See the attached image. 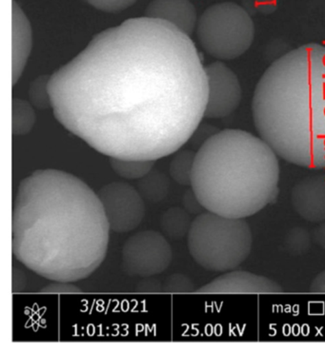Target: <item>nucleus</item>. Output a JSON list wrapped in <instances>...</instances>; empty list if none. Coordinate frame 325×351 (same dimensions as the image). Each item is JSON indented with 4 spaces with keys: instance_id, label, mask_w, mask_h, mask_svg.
Here are the masks:
<instances>
[{
    "instance_id": "1",
    "label": "nucleus",
    "mask_w": 325,
    "mask_h": 351,
    "mask_svg": "<svg viewBox=\"0 0 325 351\" xmlns=\"http://www.w3.org/2000/svg\"><path fill=\"white\" fill-rule=\"evenodd\" d=\"M54 115L110 158L157 161L205 117L208 81L190 36L149 16L98 34L49 78Z\"/></svg>"
},
{
    "instance_id": "2",
    "label": "nucleus",
    "mask_w": 325,
    "mask_h": 351,
    "mask_svg": "<svg viewBox=\"0 0 325 351\" xmlns=\"http://www.w3.org/2000/svg\"><path fill=\"white\" fill-rule=\"evenodd\" d=\"M109 223L98 193L73 174L38 169L17 188L12 212V252L52 282L93 274L107 254Z\"/></svg>"
},
{
    "instance_id": "3",
    "label": "nucleus",
    "mask_w": 325,
    "mask_h": 351,
    "mask_svg": "<svg viewBox=\"0 0 325 351\" xmlns=\"http://www.w3.org/2000/svg\"><path fill=\"white\" fill-rule=\"evenodd\" d=\"M252 115L283 160L325 169V45L304 44L271 64L256 86Z\"/></svg>"
},
{
    "instance_id": "4",
    "label": "nucleus",
    "mask_w": 325,
    "mask_h": 351,
    "mask_svg": "<svg viewBox=\"0 0 325 351\" xmlns=\"http://www.w3.org/2000/svg\"><path fill=\"white\" fill-rule=\"evenodd\" d=\"M278 157L262 137L249 132H216L196 153L192 190L207 212L250 217L279 195Z\"/></svg>"
},
{
    "instance_id": "5",
    "label": "nucleus",
    "mask_w": 325,
    "mask_h": 351,
    "mask_svg": "<svg viewBox=\"0 0 325 351\" xmlns=\"http://www.w3.org/2000/svg\"><path fill=\"white\" fill-rule=\"evenodd\" d=\"M189 252L207 271L227 272L240 267L252 249V232L245 218L206 212L197 215L187 235Z\"/></svg>"
},
{
    "instance_id": "6",
    "label": "nucleus",
    "mask_w": 325,
    "mask_h": 351,
    "mask_svg": "<svg viewBox=\"0 0 325 351\" xmlns=\"http://www.w3.org/2000/svg\"><path fill=\"white\" fill-rule=\"evenodd\" d=\"M197 38L212 58L233 60L245 55L255 39V24L245 9L226 1L208 7L199 17Z\"/></svg>"
},
{
    "instance_id": "7",
    "label": "nucleus",
    "mask_w": 325,
    "mask_h": 351,
    "mask_svg": "<svg viewBox=\"0 0 325 351\" xmlns=\"http://www.w3.org/2000/svg\"><path fill=\"white\" fill-rule=\"evenodd\" d=\"M171 245L166 237L154 230L135 233L122 249V269L133 277H151L166 271L171 264Z\"/></svg>"
},
{
    "instance_id": "8",
    "label": "nucleus",
    "mask_w": 325,
    "mask_h": 351,
    "mask_svg": "<svg viewBox=\"0 0 325 351\" xmlns=\"http://www.w3.org/2000/svg\"><path fill=\"white\" fill-rule=\"evenodd\" d=\"M110 230L117 233L132 232L144 217V200L139 191L126 182L103 186L98 193Z\"/></svg>"
},
{
    "instance_id": "9",
    "label": "nucleus",
    "mask_w": 325,
    "mask_h": 351,
    "mask_svg": "<svg viewBox=\"0 0 325 351\" xmlns=\"http://www.w3.org/2000/svg\"><path fill=\"white\" fill-rule=\"evenodd\" d=\"M205 72L208 81L205 117L221 119L230 117L243 99V89L238 77L221 61L207 65Z\"/></svg>"
},
{
    "instance_id": "10",
    "label": "nucleus",
    "mask_w": 325,
    "mask_h": 351,
    "mask_svg": "<svg viewBox=\"0 0 325 351\" xmlns=\"http://www.w3.org/2000/svg\"><path fill=\"white\" fill-rule=\"evenodd\" d=\"M196 292L206 294H277L282 293V289L267 277L234 269L224 272Z\"/></svg>"
},
{
    "instance_id": "11",
    "label": "nucleus",
    "mask_w": 325,
    "mask_h": 351,
    "mask_svg": "<svg viewBox=\"0 0 325 351\" xmlns=\"http://www.w3.org/2000/svg\"><path fill=\"white\" fill-rule=\"evenodd\" d=\"M293 208L311 223L325 222V174L306 176L295 184L291 193Z\"/></svg>"
},
{
    "instance_id": "12",
    "label": "nucleus",
    "mask_w": 325,
    "mask_h": 351,
    "mask_svg": "<svg viewBox=\"0 0 325 351\" xmlns=\"http://www.w3.org/2000/svg\"><path fill=\"white\" fill-rule=\"evenodd\" d=\"M146 16L166 22L188 36L196 30L199 21L190 0H152L148 5Z\"/></svg>"
},
{
    "instance_id": "13",
    "label": "nucleus",
    "mask_w": 325,
    "mask_h": 351,
    "mask_svg": "<svg viewBox=\"0 0 325 351\" xmlns=\"http://www.w3.org/2000/svg\"><path fill=\"white\" fill-rule=\"evenodd\" d=\"M33 33L28 17L19 5L13 1L12 6V75L16 84L31 55Z\"/></svg>"
},
{
    "instance_id": "14",
    "label": "nucleus",
    "mask_w": 325,
    "mask_h": 351,
    "mask_svg": "<svg viewBox=\"0 0 325 351\" xmlns=\"http://www.w3.org/2000/svg\"><path fill=\"white\" fill-rule=\"evenodd\" d=\"M193 220L191 215L183 208L173 207L164 213L161 229L164 237L172 240H181L188 235Z\"/></svg>"
},
{
    "instance_id": "15",
    "label": "nucleus",
    "mask_w": 325,
    "mask_h": 351,
    "mask_svg": "<svg viewBox=\"0 0 325 351\" xmlns=\"http://www.w3.org/2000/svg\"><path fill=\"white\" fill-rule=\"evenodd\" d=\"M169 186L168 178L161 171L153 169L144 178L137 180V190L144 200L157 203L168 195Z\"/></svg>"
},
{
    "instance_id": "16",
    "label": "nucleus",
    "mask_w": 325,
    "mask_h": 351,
    "mask_svg": "<svg viewBox=\"0 0 325 351\" xmlns=\"http://www.w3.org/2000/svg\"><path fill=\"white\" fill-rule=\"evenodd\" d=\"M36 108L29 101L14 98L12 101V132L14 136H25L36 123Z\"/></svg>"
},
{
    "instance_id": "17",
    "label": "nucleus",
    "mask_w": 325,
    "mask_h": 351,
    "mask_svg": "<svg viewBox=\"0 0 325 351\" xmlns=\"http://www.w3.org/2000/svg\"><path fill=\"white\" fill-rule=\"evenodd\" d=\"M175 154L170 164V176L179 185L191 186L196 153L190 149H183Z\"/></svg>"
},
{
    "instance_id": "18",
    "label": "nucleus",
    "mask_w": 325,
    "mask_h": 351,
    "mask_svg": "<svg viewBox=\"0 0 325 351\" xmlns=\"http://www.w3.org/2000/svg\"><path fill=\"white\" fill-rule=\"evenodd\" d=\"M110 165L120 178L127 180H139L152 171L155 161L110 158Z\"/></svg>"
},
{
    "instance_id": "19",
    "label": "nucleus",
    "mask_w": 325,
    "mask_h": 351,
    "mask_svg": "<svg viewBox=\"0 0 325 351\" xmlns=\"http://www.w3.org/2000/svg\"><path fill=\"white\" fill-rule=\"evenodd\" d=\"M49 78L46 75L36 77L30 84L28 95L29 102L36 109L45 110L51 107L50 93H49Z\"/></svg>"
},
{
    "instance_id": "20",
    "label": "nucleus",
    "mask_w": 325,
    "mask_h": 351,
    "mask_svg": "<svg viewBox=\"0 0 325 351\" xmlns=\"http://www.w3.org/2000/svg\"><path fill=\"white\" fill-rule=\"evenodd\" d=\"M241 6L251 16L257 14L269 16L277 11L279 2L278 0H241Z\"/></svg>"
},
{
    "instance_id": "21",
    "label": "nucleus",
    "mask_w": 325,
    "mask_h": 351,
    "mask_svg": "<svg viewBox=\"0 0 325 351\" xmlns=\"http://www.w3.org/2000/svg\"><path fill=\"white\" fill-rule=\"evenodd\" d=\"M194 291L193 282L183 274H173L167 277L164 283V291L169 293H186Z\"/></svg>"
},
{
    "instance_id": "22",
    "label": "nucleus",
    "mask_w": 325,
    "mask_h": 351,
    "mask_svg": "<svg viewBox=\"0 0 325 351\" xmlns=\"http://www.w3.org/2000/svg\"><path fill=\"white\" fill-rule=\"evenodd\" d=\"M287 247L293 254H304L310 247V234L304 229L293 230L288 235Z\"/></svg>"
},
{
    "instance_id": "23",
    "label": "nucleus",
    "mask_w": 325,
    "mask_h": 351,
    "mask_svg": "<svg viewBox=\"0 0 325 351\" xmlns=\"http://www.w3.org/2000/svg\"><path fill=\"white\" fill-rule=\"evenodd\" d=\"M93 8L105 13H118L131 7L137 0H85Z\"/></svg>"
},
{
    "instance_id": "24",
    "label": "nucleus",
    "mask_w": 325,
    "mask_h": 351,
    "mask_svg": "<svg viewBox=\"0 0 325 351\" xmlns=\"http://www.w3.org/2000/svg\"><path fill=\"white\" fill-rule=\"evenodd\" d=\"M44 293H80L81 289L70 282H53L41 289Z\"/></svg>"
},
{
    "instance_id": "25",
    "label": "nucleus",
    "mask_w": 325,
    "mask_h": 351,
    "mask_svg": "<svg viewBox=\"0 0 325 351\" xmlns=\"http://www.w3.org/2000/svg\"><path fill=\"white\" fill-rule=\"evenodd\" d=\"M182 204H183L184 210H187L190 215H199L203 213V210H205L192 189L187 191L186 195H183Z\"/></svg>"
},
{
    "instance_id": "26",
    "label": "nucleus",
    "mask_w": 325,
    "mask_h": 351,
    "mask_svg": "<svg viewBox=\"0 0 325 351\" xmlns=\"http://www.w3.org/2000/svg\"><path fill=\"white\" fill-rule=\"evenodd\" d=\"M137 291L140 292H159L164 291V284L156 278L145 277L137 286Z\"/></svg>"
},
{
    "instance_id": "27",
    "label": "nucleus",
    "mask_w": 325,
    "mask_h": 351,
    "mask_svg": "<svg viewBox=\"0 0 325 351\" xmlns=\"http://www.w3.org/2000/svg\"><path fill=\"white\" fill-rule=\"evenodd\" d=\"M309 291L312 293H325V271L317 275L316 278L313 280Z\"/></svg>"
},
{
    "instance_id": "28",
    "label": "nucleus",
    "mask_w": 325,
    "mask_h": 351,
    "mask_svg": "<svg viewBox=\"0 0 325 351\" xmlns=\"http://www.w3.org/2000/svg\"><path fill=\"white\" fill-rule=\"evenodd\" d=\"M315 242L325 250V222L317 226L313 233Z\"/></svg>"
}]
</instances>
